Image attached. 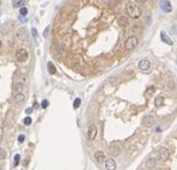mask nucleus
Returning <instances> with one entry per match:
<instances>
[{
	"label": "nucleus",
	"mask_w": 177,
	"mask_h": 170,
	"mask_svg": "<svg viewBox=\"0 0 177 170\" xmlns=\"http://www.w3.org/2000/svg\"><path fill=\"white\" fill-rule=\"evenodd\" d=\"M126 12H127V14H129L130 17H133V18H139L141 16L140 7L138 5H135L134 2H128L126 5Z\"/></svg>",
	"instance_id": "1"
},
{
	"label": "nucleus",
	"mask_w": 177,
	"mask_h": 170,
	"mask_svg": "<svg viewBox=\"0 0 177 170\" xmlns=\"http://www.w3.org/2000/svg\"><path fill=\"white\" fill-rule=\"evenodd\" d=\"M138 46V37L136 36H130L129 38H127L124 42V48L127 50H132Z\"/></svg>",
	"instance_id": "2"
},
{
	"label": "nucleus",
	"mask_w": 177,
	"mask_h": 170,
	"mask_svg": "<svg viewBox=\"0 0 177 170\" xmlns=\"http://www.w3.org/2000/svg\"><path fill=\"white\" fill-rule=\"evenodd\" d=\"M28 56H29V53H28L27 49H24V48H19V49L16 52V59L19 62L27 61Z\"/></svg>",
	"instance_id": "3"
},
{
	"label": "nucleus",
	"mask_w": 177,
	"mask_h": 170,
	"mask_svg": "<svg viewBox=\"0 0 177 170\" xmlns=\"http://www.w3.org/2000/svg\"><path fill=\"white\" fill-rule=\"evenodd\" d=\"M97 133H98V129H97V126L96 125H90L88 128V141H93L97 136Z\"/></svg>",
	"instance_id": "4"
},
{
	"label": "nucleus",
	"mask_w": 177,
	"mask_h": 170,
	"mask_svg": "<svg viewBox=\"0 0 177 170\" xmlns=\"http://www.w3.org/2000/svg\"><path fill=\"white\" fill-rule=\"evenodd\" d=\"M156 123V119L152 115H145L141 119V125L144 127H152Z\"/></svg>",
	"instance_id": "5"
},
{
	"label": "nucleus",
	"mask_w": 177,
	"mask_h": 170,
	"mask_svg": "<svg viewBox=\"0 0 177 170\" xmlns=\"http://www.w3.org/2000/svg\"><path fill=\"white\" fill-rule=\"evenodd\" d=\"M108 151H109L110 156L111 157H116L120 155V152H121V147L118 146V145H110L109 149H108Z\"/></svg>",
	"instance_id": "6"
},
{
	"label": "nucleus",
	"mask_w": 177,
	"mask_h": 170,
	"mask_svg": "<svg viewBox=\"0 0 177 170\" xmlns=\"http://www.w3.org/2000/svg\"><path fill=\"white\" fill-rule=\"evenodd\" d=\"M105 169L107 170H116V162L113 157H109L105 159Z\"/></svg>",
	"instance_id": "7"
},
{
	"label": "nucleus",
	"mask_w": 177,
	"mask_h": 170,
	"mask_svg": "<svg viewBox=\"0 0 177 170\" xmlns=\"http://www.w3.org/2000/svg\"><path fill=\"white\" fill-rule=\"evenodd\" d=\"M17 37L19 38V40H22V41H27L28 38V31L27 29L24 27H22L18 29V31H17Z\"/></svg>",
	"instance_id": "8"
},
{
	"label": "nucleus",
	"mask_w": 177,
	"mask_h": 170,
	"mask_svg": "<svg viewBox=\"0 0 177 170\" xmlns=\"http://www.w3.org/2000/svg\"><path fill=\"white\" fill-rule=\"evenodd\" d=\"M138 66H139V68L141 69V71H144V72H146V71H148L151 68V62L148 61V60H140L139 61V64H138Z\"/></svg>",
	"instance_id": "9"
},
{
	"label": "nucleus",
	"mask_w": 177,
	"mask_h": 170,
	"mask_svg": "<svg viewBox=\"0 0 177 170\" xmlns=\"http://www.w3.org/2000/svg\"><path fill=\"white\" fill-rule=\"evenodd\" d=\"M168 158H169V151L166 147H160L159 150V159L162 161V162H165V161H168Z\"/></svg>",
	"instance_id": "10"
},
{
	"label": "nucleus",
	"mask_w": 177,
	"mask_h": 170,
	"mask_svg": "<svg viewBox=\"0 0 177 170\" xmlns=\"http://www.w3.org/2000/svg\"><path fill=\"white\" fill-rule=\"evenodd\" d=\"M160 8L163 10L164 12H170L171 10H172L171 2L168 1V0H162V1H160Z\"/></svg>",
	"instance_id": "11"
},
{
	"label": "nucleus",
	"mask_w": 177,
	"mask_h": 170,
	"mask_svg": "<svg viewBox=\"0 0 177 170\" xmlns=\"http://www.w3.org/2000/svg\"><path fill=\"white\" fill-rule=\"evenodd\" d=\"M95 159L98 162V163H103V162H105V155H104V152L101 151V150H98V151H96L95 153Z\"/></svg>",
	"instance_id": "12"
},
{
	"label": "nucleus",
	"mask_w": 177,
	"mask_h": 170,
	"mask_svg": "<svg viewBox=\"0 0 177 170\" xmlns=\"http://www.w3.org/2000/svg\"><path fill=\"white\" fill-rule=\"evenodd\" d=\"M13 92H14V95H18V94H23L24 92V85H23V83L18 82L14 84Z\"/></svg>",
	"instance_id": "13"
},
{
	"label": "nucleus",
	"mask_w": 177,
	"mask_h": 170,
	"mask_svg": "<svg viewBox=\"0 0 177 170\" xmlns=\"http://www.w3.org/2000/svg\"><path fill=\"white\" fill-rule=\"evenodd\" d=\"M160 38H162V41H163L164 43H166V44H169V46H172V44H174L172 40H171L169 36H166L165 33H162V34H160Z\"/></svg>",
	"instance_id": "14"
},
{
	"label": "nucleus",
	"mask_w": 177,
	"mask_h": 170,
	"mask_svg": "<svg viewBox=\"0 0 177 170\" xmlns=\"http://www.w3.org/2000/svg\"><path fill=\"white\" fill-rule=\"evenodd\" d=\"M25 101V94H18V95H14V102L17 104H21Z\"/></svg>",
	"instance_id": "15"
},
{
	"label": "nucleus",
	"mask_w": 177,
	"mask_h": 170,
	"mask_svg": "<svg viewBox=\"0 0 177 170\" xmlns=\"http://www.w3.org/2000/svg\"><path fill=\"white\" fill-rule=\"evenodd\" d=\"M28 2V0H13L12 1V5L13 7H24V5Z\"/></svg>",
	"instance_id": "16"
},
{
	"label": "nucleus",
	"mask_w": 177,
	"mask_h": 170,
	"mask_svg": "<svg viewBox=\"0 0 177 170\" xmlns=\"http://www.w3.org/2000/svg\"><path fill=\"white\" fill-rule=\"evenodd\" d=\"M47 67H48V72H49V74H55L56 68H55V66H54V64H53V62H48Z\"/></svg>",
	"instance_id": "17"
},
{
	"label": "nucleus",
	"mask_w": 177,
	"mask_h": 170,
	"mask_svg": "<svg viewBox=\"0 0 177 170\" xmlns=\"http://www.w3.org/2000/svg\"><path fill=\"white\" fill-rule=\"evenodd\" d=\"M154 102H156V105H157V107H162V105H163V103H164L163 96H158V97H156Z\"/></svg>",
	"instance_id": "18"
},
{
	"label": "nucleus",
	"mask_w": 177,
	"mask_h": 170,
	"mask_svg": "<svg viewBox=\"0 0 177 170\" xmlns=\"http://www.w3.org/2000/svg\"><path fill=\"white\" fill-rule=\"evenodd\" d=\"M5 158H6V151L2 147H0V161H4Z\"/></svg>",
	"instance_id": "19"
},
{
	"label": "nucleus",
	"mask_w": 177,
	"mask_h": 170,
	"mask_svg": "<svg viewBox=\"0 0 177 170\" xmlns=\"http://www.w3.org/2000/svg\"><path fill=\"white\" fill-rule=\"evenodd\" d=\"M80 103H82V100H80V98H75L74 103H73V107H74V109L79 108V107H80Z\"/></svg>",
	"instance_id": "20"
},
{
	"label": "nucleus",
	"mask_w": 177,
	"mask_h": 170,
	"mask_svg": "<svg viewBox=\"0 0 177 170\" xmlns=\"http://www.w3.org/2000/svg\"><path fill=\"white\" fill-rule=\"evenodd\" d=\"M154 163H156V161H154V158H150L147 162H146V167H148V168H151V167H153L154 165Z\"/></svg>",
	"instance_id": "21"
},
{
	"label": "nucleus",
	"mask_w": 177,
	"mask_h": 170,
	"mask_svg": "<svg viewBox=\"0 0 177 170\" xmlns=\"http://www.w3.org/2000/svg\"><path fill=\"white\" fill-rule=\"evenodd\" d=\"M23 122H24L25 126H30L31 122H32V120H31V117H30V116H28V117H25V119L23 120Z\"/></svg>",
	"instance_id": "22"
},
{
	"label": "nucleus",
	"mask_w": 177,
	"mask_h": 170,
	"mask_svg": "<svg viewBox=\"0 0 177 170\" xmlns=\"http://www.w3.org/2000/svg\"><path fill=\"white\" fill-rule=\"evenodd\" d=\"M19 13H21V16H23V17H24V16H27L28 14V8L27 7H22L21 10H19Z\"/></svg>",
	"instance_id": "23"
},
{
	"label": "nucleus",
	"mask_w": 177,
	"mask_h": 170,
	"mask_svg": "<svg viewBox=\"0 0 177 170\" xmlns=\"http://www.w3.org/2000/svg\"><path fill=\"white\" fill-rule=\"evenodd\" d=\"M19 162H21V156H19V155H16V156H14V165H18Z\"/></svg>",
	"instance_id": "24"
},
{
	"label": "nucleus",
	"mask_w": 177,
	"mask_h": 170,
	"mask_svg": "<svg viewBox=\"0 0 177 170\" xmlns=\"http://www.w3.org/2000/svg\"><path fill=\"white\" fill-rule=\"evenodd\" d=\"M48 105H49V102H48L47 100H43V101H42V103H41V107L43 109H46Z\"/></svg>",
	"instance_id": "25"
},
{
	"label": "nucleus",
	"mask_w": 177,
	"mask_h": 170,
	"mask_svg": "<svg viewBox=\"0 0 177 170\" xmlns=\"http://www.w3.org/2000/svg\"><path fill=\"white\" fill-rule=\"evenodd\" d=\"M24 140H25V136H24V134H21V136H18V143L19 144H22Z\"/></svg>",
	"instance_id": "26"
},
{
	"label": "nucleus",
	"mask_w": 177,
	"mask_h": 170,
	"mask_svg": "<svg viewBox=\"0 0 177 170\" xmlns=\"http://www.w3.org/2000/svg\"><path fill=\"white\" fill-rule=\"evenodd\" d=\"M31 33H32V36H34L35 40H37V30H36L35 28H32V29H31Z\"/></svg>",
	"instance_id": "27"
},
{
	"label": "nucleus",
	"mask_w": 177,
	"mask_h": 170,
	"mask_svg": "<svg viewBox=\"0 0 177 170\" xmlns=\"http://www.w3.org/2000/svg\"><path fill=\"white\" fill-rule=\"evenodd\" d=\"M49 29H50L49 27H47L46 29H44V31H43V37H48V33H49Z\"/></svg>",
	"instance_id": "28"
},
{
	"label": "nucleus",
	"mask_w": 177,
	"mask_h": 170,
	"mask_svg": "<svg viewBox=\"0 0 177 170\" xmlns=\"http://www.w3.org/2000/svg\"><path fill=\"white\" fill-rule=\"evenodd\" d=\"M146 92H147L148 95H152V94L154 92V88H153V86H151L150 89H147V91H146Z\"/></svg>",
	"instance_id": "29"
},
{
	"label": "nucleus",
	"mask_w": 177,
	"mask_h": 170,
	"mask_svg": "<svg viewBox=\"0 0 177 170\" xmlns=\"http://www.w3.org/2000/svg\"><path fill=\"white\" fill-rule=\"evenodd\" d=\"M168 86H169V89H174V88H175V83H174V80H170V82H169V84H168Z\"/></svg>",
	"instance_id": "30"
},
{
	"label": "nucleus",
	"mask_w": 177,
	"mask_h": 170,
	"mask_svg": "<svg viewBox=\"0 0 177 170\" xmlns=\"http://www.w3.org/2000/svg\"><path fill=\"white\" fill-rule=\"evenodd\" d=\"M25 113H27L28 115H30V114L32 113V108H27L25 109Z\"/></svg>",
	"instance_id": "31"
},
{
	"label": "nucleus",
	"mask_w": 177,
	"mask_h": 170,
	"mask_svg": "<svg viewBox=\"0 0 177 170\" xmlns=\"http://www.w3.org/2000/svg\"><path fill=\"white\" fill-rule=\"evenodd\" d=\"M19 19H21L22 22H25V21H27V19H25V18H24V17H23V16H22V17H19Z\"/></svg>",
	"instance_id": "32"
},
{
	"label": "nucleus",
	"mask_w": 177,
	"mask_h": 170,
	"mask_svg": "<svg viewBox=\"0 0 177 170\" xmlns=\"http://www.w3.org/2000/svg\"><path fill=\"white\" fill-rule=\"evenodd\" d=\"M139 1H140V2H145L146 0H139Z\"/></svg>",
	"instance_id": "33"
},
{
	"label": "nucleus",
	"mask_w": 177,
	"mask_h": 170,
	"mask_svg": "<svg viewBox=\"0 0 177 170\" xmlns=\"http://www.w3.org/2000/svg\"><path fill=\"white\" fill-rule=\"evenodd\" d=\"M0 48H1V41H0Z\"/></svg>",
	"instance_id": "34"
},
{
	"label": "nucleus",
	"mask_w": 177,
	"mask_h": 170,
	"mask_svg": "<svg viewBox=\"0 0 177 170\" xmlns=\"http://www.w3.org/2000/svg\"><path fill=\"white\" fill-rule=\"evenodd\" d=\"M0 170H1V168H0Z\"/></svg>",
	"instance_id": "35"
},
{
	"label": "nucleus",
	"mask_w": 177,
	"mask_h": 170,
	"mask_svg": "<svg viewBox=\"0 0 177 170\" xmlns=\"http://www.w3.org/2000/svg\"><path fill=\"white\" fill-rule=\"evenodd\" d=\"M0 4H1V2H0Z\"/></svg>",
	"instance_id": "36"
}]
</instances>
